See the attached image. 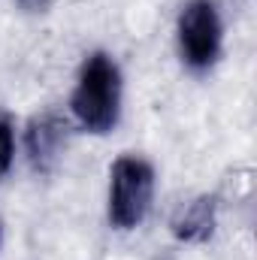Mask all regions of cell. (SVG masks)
Listing matches in <instances>:
<instances>
[{
    "mask_svg": "<svg viewBox=\"0 0 257 260\" xmlns=\"http://www.w3.org/2000/svg\"><path fill=\"white\" fill-rule=\"evenodd\" d=\"M15 160V124L6 109H0V176L12 170Z\"/></svg>",
    "mask_w": 257,
    "mask_h": 260,
    "instance_id": "6",
    "label": "cell"
},
{
    "mask_svg": "<svg viewBox=\"0 0 257 260\" xmlns=\"http://www.w3.org/2000/svg\"><path fill=\"white\" fill-rule=\"evenodd\" d=\"M176 46L182 64L206 73L218 64L224 49V21L215 0H188L176 21Z\"/></svg>",
    "mask_w": 257,
    "mask_h": 260,
    "instance_id": "3",
    "label": "cell"
},
{
    "mask_svg": "<svg viewBox=\"0 0 257 260\" xmlns=\"http://www.w3.org/2000/svg\"><path fill=\"white\" fill-rule=\"evenodd\" d=\"M52 3L55 0H18V6L24 12H46V9H52Z\"/></svg>",
    "mask_w": 257,
    "mask_h": 260,
    "instance_id": "7",
    "label": "cell"
},
{
    "mask_svg": "<svg viewBox=\"0 0 257 260\" xmlns=\"http://www.w3.org/2000/svg\"><path fill=\"white\" fill-rule=\"evenodd\" d=\"M154 200V167L139 154H121L109 167V194H106V212L112 227L118 230H136Z\"/></svg>",
    "mask_w": 257,
    "mask_h": 260,
    "instance_id": "2",
    "label": "cell"
},
{
    "mask_svg": "<svg viewBox=\"0 0 257 260\" xmlns=\"http://www.w3.org/2000/svg\"><path fill=\"white\" fill-rule=\"evenodd\" d=\"M121 100H124V79L118 61L109 52H91L79 67L70 94L73 121L85 133L106 136L118 127Z\"/></svg>",
    "mask_w": 257,
    "mask_h": 260,
    "instance_id": "1",
    "label": "cell"
},
{
    "mask_svg": "<svg viewBox=\"0 0 257 260\" xmlns=\"http://www.w3.org/2000/svg\"><path fill=\"white\" fill-rule=\"evenodd\" d=\"M215 224H218V203H215V197L203 194V197H194L185 206H179V212L170 221V230H173V236L179 242L197 245V242L212 239Z\"/></svg>",
    "mask_w": 257,
    "mask_h": 260,
    "instance_id": "5",
    "label": "cell"
},
{
    "mask_svg": "<svg viewBox=\"0 0 257 260\" xmlns=\"http://www.w3.org/2000/svg\"><path fill=\"white\" fill-rule=\"evenodd\" d=\"M67 130H70L67 118L55 109H46L30 118V124L24 130V148H27V160L37 173H49L58 164L67 145Z\"/></svg>",
    "mask_w": 257,
    "mask_h": 260,
    "instance_id": "4",
    "label": "cell"
}]
</instances>
